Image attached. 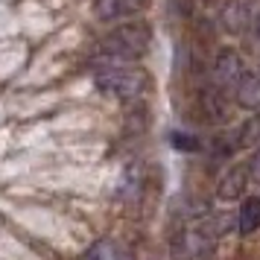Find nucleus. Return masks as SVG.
I'll return each instance as SVG.
<instances>
[{"mask_svg":"<svg viewBox=\"0 0 260 260\" xmlns=\"http://www.w3.org/2000/svg\"><path fill=\"white\" fill-rule=\"evenodd\" d=\"M213 76H216V85L222 91H237L240 82L246 79V68H243V59L237 56L234 50H222L216 61H213Z\"/></svg>","mask_w":260,"mask_h":260,"instance_id":"4","label":"nucleus"},{"mask_svg":"<svg viewBox=\"0 0 260 260\" xmlns=\"http://www.w3.org/2000/svg\"><path fill=\"white\" fill-rule=\"evenodd\" d=\"M248 184H251V181H248V170H246V161H243V164L231 167V170L219 178L216 196H219V199H225V202H234V199H240V196L246 193Z\"/></svg>","mask_w":260,"mask_h":260,"instance_id":"6","label":"nucleus"},{"mask_svg":"<svg viewBox=\"0 0 260 260\" xmlns=\"http://www.w3.org/2000/svg\"><path fill=\"white\" fill-rule=\"evenodd\" d=\"M246 170H248V181L260 184V149H254V155L246 161Z\"/></svg>","mask_w":260,"mask_h":260,"instance_id":"14","label":"nucleus"},{"mask_svg":"<svg viewBox=\"0 0 260 260\" xmlns=\"http://www.w3.org/2000/svg\"><path fill=\"white\" fill-rule=\"evenodd\" d=\"M94 82L106 96L132 103V100H141L143 91L149 88V76L135 64H103L94 73Z\"/></svg>","mask_w":260,"mask_h":260,"instance_id":"2","label":"nucleus"},{"mask_svg":"<svg viewBox=\"0 0 260 260\" xmlns=\"http://www.w3.org/2000/svg\"><path fill=\"white\" fill-rule=\"evenodd\" d=\"M149 6V0H96L94 15L100 21H126L141 15Z\"/></svg>","mask_w":260,"mask_h":260,"instance_id":"5","label":"nucleus"},{"mask_svg":"<svg viewBox=\"0 0 260 260\" xmlns=\"http://www.w3.org/2000/svg\"><path fill=\"white\" fill-rule=\"evenodd\" d=\"M237 228L240 234H254L260 228V196H246L237 213Z\"/></svg>","mask_w":260,"mask_h":260,"instance_id":"10","label":"nucleus"},{"mask_svg":"<svg viewBox=\"0 0 260 260\" xmlns=\"http://www.w3.org/2000/svg\"><path fill=\"white\" fill-rule=\"evenodd\" d=\"M199 106L202 111H205V117L213 120V123H225L228 120V111H231V106H228V96H225V91L219 88V85H213V88H205L199 94Z\"/></svg>","mask_w":260,"mask_h":260,"instance_id":"7","label":"nucleus"},{"mask_svg":"<svg viewBox=\"0 0 260 260\" xmlns=\"http://www.w3.org/2000/svg\"><path fill=\"white\" fill-rule=\"evenodd\" d=\"M82 260H135V254L120 240L106 237V240H96L94 246L82 254Z\"/></svg>","mask_w":260,"mask_h":260,"instance_id":"8","label":"nucleus"},{"mask_svg":"<svg viewBox=\"0 0 260 260\" xmlns=\"http://www.w3.org/2000/svg\"><path fill=\"white\" fill-rule=\"evenodd\" d=\"M170 143L176 146V149H181V152H199L202 143L193 138V135H187V132H173L170 135Z\"/></svg>","mask_w":260,"mask_h":260,"instance_id":"13","label":"nucleus"},{"mask_svg":"<svg viewBox=\"0 0 260 260\" xmlns=\"http://www.w3.org/2000/svg\"><path fill=\"white\" fill-rule=\"evenodd\" d=\"M222 24L228 32H234V36H240V32H246L248 24H251V12H248V6L243 3V0H234V3H228L222 9Z\"/></svg>","mask_w":260,"mask_h":260,"instance_id":"9","label":"nucleus"},{"mask_svg":"<svg viewBox=\"0 0 260 260\" xmlns=\"http://www.w3.org/2000/svg\"><path fill=\"white\" fill-rule=\"evenodd\" d=\"M234 100L240 108H248V111H257L260 108V79L257 76H246L240 88L234 91Z\"/></svg>","mask_w":260,"mask_h":260,"instance_id":"11","label":"nucleus"},{"mask_svg":"<svg viewBox=\"0 0 260 260\" xmlns=\"http://www.w3.org/2000/svg\"><path fill=\"white\" fill-rule=\"evenodd\" d=\"M152 44V29L143 21H132V24H120L111 32L100 38V59L106 64H129L146 56V50Z\"/></svg>","mask_w":260,"mask_h":260,"instance_id":"1","label":"nucleus"},{"mask_svg":"<svg viewBox=\"0 0 260 260\" xmlns=\"http://www.w3.org/2000/svg\"><path fill=\"white\" fill-rule=\"evenodd\" d=\"M213 248V237L205 234V228H184L173 237V257L176 260H196L202 254H208Z\"/></svg>","mask_w":260,"mask_h":260,"instance_id":"3","label":"nucleus"},{"mask_svg":"<svg viewBox=\"0 0 260 260\" xmlns=\"http://www.w3.org/2000/svg\"><path fill=\"white\" fill-rule=\"evenodd\" d=\"M237 146L240 149H260V114H248L243 126L237 129Z\"/></svg>","mask_w":260,"mask_h":260,"instance_id":"12","label":"nucleus"}]
</instances>
